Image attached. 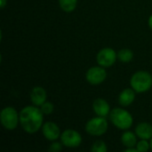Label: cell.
<instances>
[{
	"mask_svg": "<svg viewBox=\"0 0 152 152\" xmlns=\"http://www.w3.org/2000/svg\"><path fill=\"white\" fill-rule=\"evenodd\" d=\"M19 118L22 129L28 134H34L42 127L43 112L36 106L23 108L19 114Z\"/></svg>",
	"mask_w": 152,
	"mask_h": 152,
	"instance_id": "1",
	"label": "cell"
},
{
	"mask_svg": "<svg viewBox=\"0 0 152 152\" xmlns=\"http://www.w3.org/2000/svg\"><path fill=\"white\" fill-rule=\"evenodd\" d=\"M110 118L114 126L122 130H126L130 128L133 125L132 115L128 111L120 108H117L111 110L110 114Z\"/></svg>",
	"mask_w": 152,
	"mask_h": 152,
	"instance_id": "2",
	"label": "cell"
},
{
	"mask_svg": "<svg viewBox=\"0 0 152 152\" xmlns=\"http://www.w3.org/2000/svg\"><path fill=\"white\" fill-rule=\"evenodd\" d=\"M131 86L137 93H144L152 86L151 75L147 71H138L131 78Z\"/></svg>",
	"mask_w": 152,
	"mask_h": 152,
	"instance_id": "3",
	"label": "cell"
},
{
	"mask_svg": "<svg viewBox=\"0 0 152 152\" xmlns=\"http://www.w3.org/2000/svg\"><path fill=\"white\" fill-rule=\"evenodd\" d=\"M0 119L2 126L7 130L15 129L20 122L19 115L12 107H6L3 109L0 115Z\"/></svg>",
	"mask_w": 152,
	"mask_h": 152,
	"instance_id": "4",
	"label": "cell"
},
{
	"mask_svg": "<svg viewBox=\"0 0 152 152\" xmlns=\"http://www.w3.org/2000/svg\"><path fill=\"white\" fill-rule=\"evenodd\" d=\"M108 129V122L104 117H99L90 119L86 125V132L94 136H100L104 134Z\"/></svg>",
	"mask_w": 152,
	"mask_h": 152,
	"instance_id": "5",
	"label": "cell"
},
{
	"mask_svg": "<svg viewBox=\"0 0 152 152\" xmlns=\"http://www.w3.org/2000/svg\"><path fill=\"white\" fill-rule=\"evenodd\" d=\"M117 58H118V54L116 53V52L112 48H109V47L102 49L96 56L98 64L104 68L112 66L116 62Z\"/></svg>",
	"mask_w": 152,
	"mask_h": 152,
	"instance_id": "6",
	"label": "cell"
},
{
	"mask_svg": "<svg viewBox=\"0 0 152 152\" xmlns=\"http://www.w3.org/2000/svg\"><path fill=\"white\" fill-rule=\"evenodd\" d=\"M61 143L68 148L78 147L82 142V137L80 134L72 129H67L61 134Z\"/></svg>",
	"mask_w": 152,
	"mask_h": 152,
	"instance_id": "7",
	"label": "cell"
},
{
	"mask_svg": "<svg viewBox=\"0 0 152 152\" xmlns=\"http://www.w3.org/2000/svg\"><path fill=\"white\" fill-rule=\"evenodd\" d=\"M107 77L106 70L102 67H93L86 72V80L91 85L102 84Z\"/></svg>",
	"mask_w": 152,
	"mask_h": 152,
	"instance_id": "8",
	"label": "cell"
},
{
	"mask_svg": "<svg viewBox=\"0 0 152 152\" xmlns=\"http://www.w3.org/2000/svg\"><path fill=\"white\" fill-rule=\"evenodd\" d=\"M42 132L44 136L48 141H55L61 136V131L59 126L53 122H46L43 125Z\"/></svg>",
	"mask_w": 152,
	"mask_h": 152,
	"instance_id": "9",
	"label": "cell"
},
{
	"mask_svg": "<svg viewBox=\"0 0 152 152\" xmlns=\"http://www.w3.org/2000/svg\"><path fill=\"white\" fill-rule=\"evenodd\" d=\"M30 100L35 106H41L46 101V92L41 86L34 87L30 92Z\"/></svg>",
	"mask_w": 152,
	"mask_h": 152,
	"instance_id": "10",
	"label": "cell"
},
{
	"mask_svg": "<svg viewBox=\"0 0 152 152\" xmlns=\"http://www.w3.org/2000/svg\"><path fill=\"white\" fill-rule=\"evenodd\" d=\"M93 109L95 114L99 117H106L110 110V107L109 103L104 99H96L93 103Z\"/></svg>",
	"mask_w": 152,
	"mask_h": 152,
	"instance_id": "11",
	"label": "cell"
},
{
	"mask_svg": "<svg viewBox=\"0 0 152 152\" xmlns=\"http://www.w3.org/2000/svg\"><path fill=\"white\" fill-rule=\"evenodd\" d=\"M136 135L140 139L150 140L152 138V126L149 123H140L135 129Z\"/></svg>",
	"mask_w": 152,
	"mask_h": 152,
	"instance_id": "12",
	"label": "cell"
},
{
	"mask_svg": "<svg viewBox=\"0 0 152 152\" xmlns=\"http://www.w3.org/2000/svg\"><path fill=\"white\" fill-rule=\"evenodd\" d=\"M135 99V93L134 89L126 88L123 90L118 97V102L122 106H129L131 105Z\"/></svg>",
	"mask_w": 152,
	"mask_h": 152,
	"instance_id": "13",
	"label": "cell"
},
{
	"mask_svg": "<svg viewBox=\"0 0 152 152\" xmlns=\"http://www.w3.org/2000/svg\"><path fill=\"white\" fill-rule=\"evenodd\" d=\"M121 142L122 143L127 147V148H133L136 145L137 143V140H136V136L135 134L133 133V132H130V131H127V132H125L123 134H122V137H121Z\"/></svg>",
	"mask_w": 152,
	"mask_h": 152,
	"instance_id": "14",
	"label": "cell"
},
{
	"mask_svg": "<svg viewBox=\"0 0 152 152\" xmlns=\"http://www.w3.org/2000/svg\"><path fill=\"white\" fill-rule=\"evenodd\" d=\"M61 8L66 12H73L77 4V0H59Z\"/></svg>",
	"mask_w": 152,
	"mask_h": 152,
	"instance_id": "15",
	"label": "cell"
},
{
	"mask_svg": "<svg viewBox=\"0 0 152 152\" xmlns=\"http://www.w3.org/2000/svg\"><path fill=\"white\" fill-rule=\"evenodd\" d=\"M118 58L122 62H130L134 58V53L130 49H122L118 53Z\"/></svg>",
	"mask_w": 152,
	"mask_h": 152,
	"instance_id": "16",
	"label": "cell"
},
{
	"mask_svg": "<svg viewBox=\"0 0 152 152\" xmlns=\"http://www.w3.org/2000/svg\"><path fill=\"white\" fill-rule=\"evenodd\" d=\"M92 151L94 152H106L108 148L104 142L102 141H96L94 145L92 146Z\"/></svg>",
	"mask_w": 152,
	"mask_h": 152,
	"instance_id": "17",
	"label": "cell"
},
{
	"mask_svg": "<svg viewBox=\"0 0 152 152\" xmlns=\"http://www.w3.org/2000/svg\"><path fill=\"white\" fill-rule=\"evenodd\" d=\"M41 111L43 112V114H45V115H49L51 114L53 110H54V107H53V104L50 102H45L43 105H41Z\"/></svg>",
	"mask_w": 152,
	"mask_h": 152,
	"instance_id": "18",
	"label": "cell"
},
{
	"mask_svg": "<svg viewBox=\"0 0 152 152\" xmlns=\"http://www.w3.org/2000/svg\"><path fill=\"white\" fill-rule=\"evenodd\" d=\"M151 147V144H149V142H147V140H143L142 139L136 145V149L137 151L140 152H146L149 151Z\"/></svg>",
	"mask_w": 152,
	"mask_h": 152,
	"instance_id": "19",
	"label": "cell"
},
{
	"mask_svg": "<svg viewBox=\"0 0 152 152\" xmlns=\"http://www.w3.org/2000/svg\"><path fill=\"white\" fill-rule=\"evenodd\" d=\"M62 147L60 142H53L50 147H49V151L51 152H59L61 151Z\"/></svg>",
	"mask_w": 152,
	"mask_h": 152,
	"instance_id": "20",
	"label": "cell"
},
{
	"mask_svg": "<svg viewBox=\"0 0 152 152\" xmlns=\"http://www.w3.org/2000/svg\"><path fill=\"white\" fill-rule=\"evenodd\" d=\"M7 4V0H0V7L3 9Z\"/></svg>",
	"mask_w": 152,
	"mask_h": 152,
	"instance_id": "21",
	"label": "cell"
},
{
	"mask_svg": "<svg viewBox=\"0 0 152 152\" xmlns=\"http://www.w3.org/2000/svg\"><path fill=\"white\" fill-rule=\"evenodd\" d=\"M138 151H137V149H135L134 147H133V148H127L126 151H125V152H137Z\"/></svg>",
	"mask_w": 152,
	"mask_h": 152,
	"instance_id": "22",
	"label": "cell"
},
{
	"mask_svg": "<svg viewBox=\"0 0 152 152\" xmlns=\"http://www.w3.org/2000/svg\"><path fill=\"white\" fill-rule=\"evenodd\" d=\"M149 26H150V28H151L152 30V15L150 17V19H149Z\"/></svg>",
	"mask_w": 152,
	"mask_h": 152,
	"instance_id": "23",
	"label": "cell"
},
{
	"mask_svg": "<svg viewBox=\"0 0 152 152\" xmlns=\"http://www.w3.org/2000/svg\"><path fill=\"white\" fill-rule=\"evenodd\" d=\"M150 144H151V149L152 150V138L151 139V143H150Z\"/></svg>",
	"mask_w": 152,
	"mask_h": 152,
	"instance_id": "24",
	"label": "cell"
}]
</instances>
